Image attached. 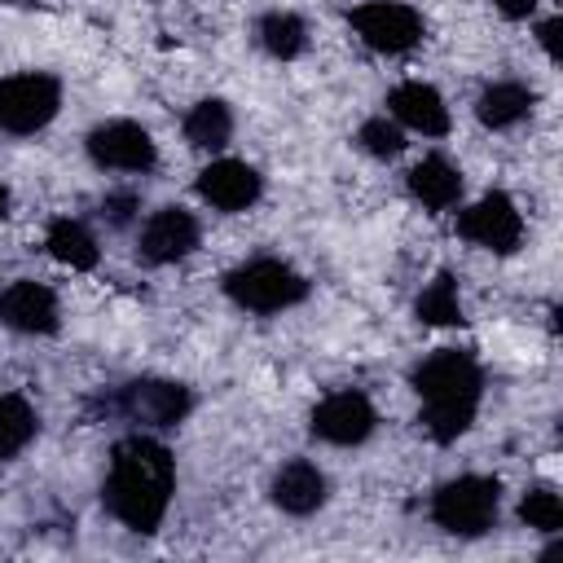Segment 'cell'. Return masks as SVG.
<instances>
[{
  "mask_svg": "<svg viewBox=\"0 0 563 563\" xmlns=\"http://www.w3.org/2000/svg\"><path fill=\"white\" fill-rule=\"evenodd\" d=\"M176 493V457L163 440L132 431L114 440L106 479H101V506L136 537L158 532L167 506Z\"/></svg>",
  "mask_w": 563,
  "mask_h": 563,
  "instance_id": "cell-1",
  "label": "cell"
},
{
  "mask_svg": "<svg viewBox=\"0 0 563 563\" xmlns=\"http://www.w3.org/2000/svg\"><path fill=\"white\" fill-rule=\"evenodd\" d=\"M409 387L418 391V422L435 444H453L475 427L484 400V365L466 347H435L409 369Z\"/></svg>",
  "mask_w": 563,
  "mask_h": 563,
  "instance_id": "cell-2",
  "label": "cell"
},
{
  "mask_svg": "<svg viewBox=\"0 0 563 563\" xmlns=\"http://www.w3.org/2000/svg\"><path fill=\"white\" fill-rule=\"evenodd\" d=\"M220 290L242 308V312H255V317H273V312H286L295 303L308 299L312 282L286 264L282 255H255V260H242L238 268L224 273Z\"/></svg>",
  "mask_w": 563,
  "mask_h": 563,
  "instance_id": "cell-3",
  "label": "cell"
},
{
  "mask_svg": "<svg viewBox=\"0 0 563 563\" xmlns=\"http://www.w3.org/2000/svg\"><path fill=\"white\" fill-rule=\"evenodd\" d=\"M501 515V479L497 475H457L431 493V523L449 537H484Z\"/></svg>",
  "mask_w": 563,
  "mask_h": 563,
  "instance_id": "cell-4",
  "label": "cell"
},
{
  "mask_svg": "<svg viewBox=\"0 0 563 563\" xmlns=\"http://www.w3.org/2000/svg\"><path fill=\"white\" fill-rule=\"evenodd\" d=\"M110 413H119L123 422L132 427H154V431H167V427H180L194 409V391L176 378H132L123 387L110 391L106 400Z\"/></svg>",
  "mask_w": 563,
  "mask_h": 563,
  "instance_id": "cell-5",
  "label": "cell"
},
{
  "mask_svg": "<svg viewBox=\"0 0 563 563\" xmlns=\"http://www.w3.org/2000/svg\"><path fill=\"white\" fill-rule=\"evenodd\" d=\"M62 110V79L48 70H18L0 79V132L35 136Z\"/></svg>",
  "mask_w": 563,
  "mask_h": 563,
  "instance_id": "cell-6",
  "label": "cell"
},
{
  "mask_svg": "<svg viewBox=\"0 0 563 563\" xmlns=\"http://www.w3.org/2000/svg\"><path fill=\"white\" fill-rule=\"evenodd\" d=\"M347 26L356 31V40L365 48L387 53V57H400V53L418 48L422 35H427L422 13L405 0H365V4L347 9Z\"/></svg>",
  "mask_w": 563,
  "mask_h": 563,
  "instance_id": "cell-7",
  "label": "cell"
},
{
  "mask_svg": "<svg viewBox=\"0 0 563 563\" xmlns=\"http://www.w3.org/2000/svg\"><path fill=\"white\" fill-rule=\"evenodd\" d=\"M378 427V409L374 400L361 391V387H343V391H330L312 405L308 413V431L312 440L321 444H334V449H356L374 435Z\"/></svg>",
  "mask_w": 563,
  "mask_h": 563,
  "instance_id": "cell-8",
  "label": "cell"
},
{
  "mask_svg": "<svg viewBox=\"0 0 563 563\" xmlns=\"http://www.w3.org/2000/svg\"><path fill=\"white\" fill-rule=\"evenodd\" d=\"M457 233L493 255H515L523 242V211L515 207V198L506 189H488L484 198H475L471 207L457 211Z\"/></svg>",
  "mask_w": 563,
  "mask_h": 563,
  "instance_id": "cell-9",
  "label": "cell"
},
{
  "mask_svg": "<svg viewBox=\"0 0 563 563\" xmlns=\"http://www.w3.org/2000/svg\"><path fill=\"white\" fill-rule=\"evenodd\" d=\"M88 158L101 172H154L158 167V145L150 136V128H141L136 119H106L84 136Z\"/></svg>",
  "mask_w": 563,
  "mask_h": 563,
  "instance_id": "cell-10",
  "label": "cell"
},
{
  "mask_svg": "<svg viewBox=\"0 0 563 563\" xmlns=\"http://www.w3.org/2000/svg\"><path fill=\"white\" fill-rule=\"evenodd\" d=\"M198 242H202V224H198V216H194L189 207L167 202V207L150 211V220L141 224L136 260H141V264L163 268V264H176V260L194 255V251H198Z\"/></svg>",
  "mask_w": 563,
  "mask_h": 563,
  "instance_id": "cell-11",
  "label": "cell"
},
{
  "mask_svg": "<svg viewBox=\"0 0 563 563\" xmlns=\"http://www.w3.org/2000/svg\"><path fill=\"white\" fill-rule=\"evenodd\" d=\"M194 189L211 211L238 216V211H246V207H255L264 198V176L242 158H216V163H207L198 172Z\"/></svg>",
  "mask_w": 563,
  "mask_h": 563,
  "instance_id": "cell-12",
  "label": "cell"
},
{
  "mask_svg": "<svg viewBox=\"0 0 563 563\" xmlns=\"http://www.w3.org/2000/svg\"><path fill=\"white\" fill-rule=\"evenodd\" d=\"M0 325H9L18 334H57V325H62L57 290L44 282L18 277L13 286L0 290Z\"/></svg>",
  "mask_w": 563,
  "mask_h": 563,
  "instance_id": "cell-13",
  "label": "cell"
},
{
  "mask_svg": "<svg viewBox=\"0 0 563 563\" xmlns=\"http://www.w3.org/2000/svg\"><path fill=\"white\" fill-rule=\"evenodd\" d=\"M268 497H273V506H277L282 515H290V519H308V515H317V510L325 506V497H330V479H325V471H321L317 462H308V457H290V462H282V466L273 471V479H268Z\"/></svg>",
  "mask_w": 563,
  "mask_h": 563,
  "instance_id": "cell-14",
  "label": "cell"
},
{
  "mask_svg": "<svg viewBox=\"0 0 563 563\" xmlns=\"http://www.w3.org/2000/svg\"><path fill=\"white\" fill-rule=\"evenodd\" d=\"M387 114L400 123V128H409V132H422V136H449V106H444V97H440V88L435 84H427V79H405V84H396L391 92H387Z\"/></svg>",
  "mask_w": 563,
  "mask_h": 563,
  "instance_id": "cell-15",
  "label": "cell"
},
{
  "mask_svg": "<svg viewBox=\"0 0 563 563\" xmlns=\"http://www.w3.org/2000/svg\"><path fill=\"white\" fill-rule=\"evenodd\" d=\"M405 189H409V198L422 202L427 211H449V207L462 202L466 180H462V167H457V163H449L444 154H427V158H418V163L409 167Z\"/></svg>",
  "mask_w": 563,
  "mask_h": 563,
  "instance_id": "cell-16",
  "label": "cell"
},
{
  "mask_svg": "<svg viewBox=\"0 0 563 563\" xmlns=\"http://www.w3.org/2000/svg\"><path fill=\"white\" fill-rule=\"evenodd\" d=\"M537 106V92L523 84V79H493L479 97H475V119L488 128V132H506L515 123H523Z\"/></svg>",
  "mask_w": 563,
  "mask_h": 563,
  "instance_id": "cell-17",
  "label": "cell"
},
{
  "mask_svg": "<svg viewBox=\"0 0 563 563\" xmlns=\"http://www.w3.org/2000/svg\"><path fill=\"white\" fill-rule=\"evenodd\" d=\"M44 251H48L62 268H70V273H88V268H97V260H101V246H97L92 229H88L84 220H75V216L48 220V229H44Z\"/></svg>",
  "mask_w": 563,
  "mask_h": 563,
  "instance_id": "cell-18",
  "label": "cell"
},
{
  "mask_svg": "<svg viewBox=\"0 0 563 563\" xmlns=\"http://www.w3.org/2000/svg\"><path fill=\"white\" fill-rule=\"evenodd\" d=\"M180 132H185V141L194 150H224L229 136H233V110H229V101H220V97L194 101L189 114H185V123H180Z\"/></svg>",
  "mask_w": 563,
  "mask_h": 563,
  "instance_id": "cell-19",
  "label": "cell"
},
{
  "mask_svg": "<svg viewBox=\"0 0 563 563\" xmlns=\"http://www.w3.org/2000/svg\"><path fill=\"white\" fill-rule=\"evenodd\" d=\"M255 40H260V48H264L268 57L295 62V57L308 48V26H303V18L290 13V9H268V13H260V22H255Z\"/></svg>",
  "mask_w": 563,
  "mask_h": 563,
  "instance_id": "cell-20",
  "label": "cell"
},
{
  "mask_svg": "<svg viewBox=\"0 0 563 563\" xmlns=\"http://www.w3.org/2000/svg\"><path fill=\"white\" fill-rule=\"evenodd\" d=\"M413 317L422 325H462L466 312H462V295H457V277L449 268H440L413 299Z\"/></svg>",
  "mask_w": 563,
  "mask_h": 563,
  "instance_id": "cell-21",
  "label": "cell"
},
{
  "mask_svg": "<svg viewBox=\"0 0 563 563\" xmlns=\"http://www.w3.org/2000/svg\"><path fill=\"white\" fill-rule=\"evenodd\" d=\"M40 435V413L22 391L0 396V462H13Z\"/></svg>",
  "mask_w": 563,
  "mask_h": 563,
  "instance_id": "cell-22",
  "label": "cell"
},
{
  "mask_svg": "<svg viewBox=\"0 0 563 563\" xmlns=\"http://www.w3.org/2000/svg\"><path fill=\"white\" fill-rule=\"evenodd\" d=\"M519 523L532 528V532H541V537L563 532V497L550 484L523 488V497H519Z\"/></svg>",
  "mask_w": 563,
  "mask_h": 563,
  "instance_id": "cell-23",
  "label": "cell"
},
{
  "mask_svg": "<svg viewBox=\"0 0 563 563\" xmlns=\"http://www.w3.org/2000/svg\"><path fill=\"white\" fill-rule=\"evenodd\" d=\"M356 145H361L369 158L387 163V158H396V154L405 150V128H400L391 114H374V119H365V123L356 128Z\"/></svg>",
  "mask_w": 563,
  "mask_h": 563,
  "instance_id": "cell-24",
  "label": "cell"
},
{
  "mask_svg": "<svg viewBox=\"0 0 563 563\" xmlns=\"http://www.w3.org/2000/svg\"><path fill=\"white\" fill-rule=\"evenodd\" d=\"M136 211H141V198H136L132 189H119V194H106V198H101V216H106L114 229H128Z\"/></svg>",
  "mask_w": 563,
  "mask_h": 563,
  "instance_id": "cell-25",
  "label": "cell"
},
{
  "mask_svg": "<svg viewBox=\"0 0 563 563\" xmlns=\"http://www.w3.org/2000/svg\"><path fill=\"white\" fill-rule=\"evenodd\" d=\"M537 40H541V48H545L550 62H563V44H559V40H563V18H559V13L537 26Z\"/></svg>",
  "mask_w": 563,
  "mask_h": 563,
  "instance_id": "cell-26",
  "label": "cell"
},
{
  "mask_svg": "<svg viewBox=\"0 0 563 563\" xmlns=\"http://www.w3.org/2000/svg\"><path fill=\"white\" fill-rule=\"evenodd\" d=\"M493 9H497L501 18H510V22H523V18L537 13V0H493Z\"/></svg>",
  "mask_w": 563,
  "mask_h": 563,
  "instance_id": "cell-27",
  "label": "cell"
},
{
  "mask_svg": "<svg viewBox=\"0 0 563 563\" xmlns=\"http://www.w3.org/2000/svg\"><path fill=\"white\" fill-rule=\"evenodd\" d=\"M4 216H9V189L0 185V220H4Z\"/></svg>",
  "mask_w": 563,
  "mask_h": 563,
  "instance_id": "cell-28",
  "label": "cell"
}]
</instances>
